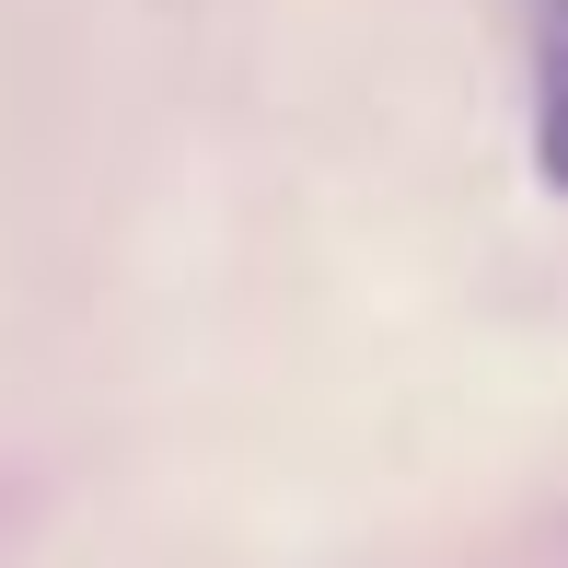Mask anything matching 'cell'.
I'll return each instance as SVG.
<instances>
[{"label":"cell","mask_w":568,"mask_h":568,"mask_svg":"<svg viewBox=\"0 0 568 568\" xmlns=\"http://www.w3.org/2000/svg\"><path fill=\"white\" fill-rule=\"evenodd\" d=\"M534 174L568 197V0H534Z\"/></svg>","instance_id":"6da1fadb"}]
</instances>
